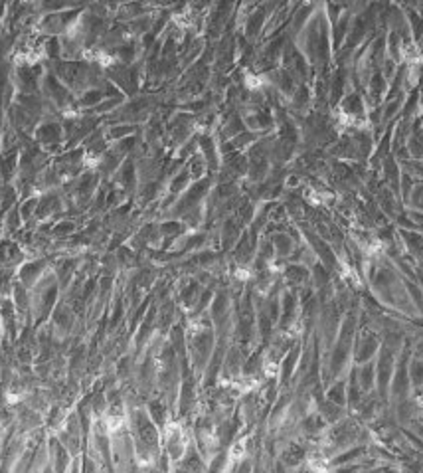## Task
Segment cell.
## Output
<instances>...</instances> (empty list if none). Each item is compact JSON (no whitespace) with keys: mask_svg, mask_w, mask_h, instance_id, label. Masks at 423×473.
I'll return each instance as SVG.
<instances>
[{"mask_svg":"<svg viewBox=\"0 0 423 473\" xmlns=\"http://www.w3.org/2000/svg\"><path fill=\"white\" fill-rule=\"evenodd\" d=\"M32 139H34V143L40 146L42 151H46V153L52 157V153H57V151L64 146V129H62V121H55V119L42 121V123L36 127Z\"/></svg>","mask_w":423,"mask_h":473,"instance_id":"1","label":"cell"},{"mask_svg":"<svg viewBox=\"0 0 423 473\" xmlns=\"http://www.w3.org/2000/svg\"><path fill=\"white\" fill-rule=\"evenodd\" d=\"M22 257H24V254L14 242H8V240L0 242V268H10V265L18 263Z\"/></svg>","mask_w":423,"mask_h":473,"instance_id":"2","label":"cell"},{"mask_svg":"<svg viewBox=\"0 0 423 473\" xmlns=\"http://www.w3.org/2000/svg\"><path fill=\"white\" fill-rule=\"evenodd\" d=\"M44 270H46V259H36V261H32V263L24 265L22 272H20L22 283H24V285H28V287H32V285H34V281L38 279V275H40V273H44Z\"/></svg>","mask_w":423,"mask_h":473,"instance_id":"3","label":"cell"},{"mask_svg":"<svg viewBox=\"0 0 423 473\" xmlns=\"http://www.w3.org/2000/svg\"><path fill=\"white\" fill-rule=\"evenodd\" d=\"M20 226H22V218H20V210H18V204H16L4 216V232L6 234H14V232H18Z\"/></svg>","mask_w":423,"mask_h":473,"instance_id":"4","label":"cell"}]
</instances>
